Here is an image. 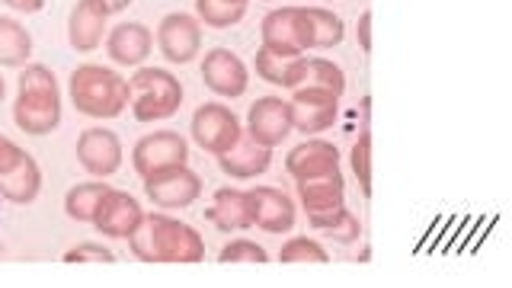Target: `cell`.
Returning <instances> with one entry per match:
<instances>
[{
    "label": "cell",
    "mask_w": 512,
    "mask_h": 288,
    "mask_svg": "<svg viewBox=\"0 0 512 288\" xmlns=\"http://www.w3.org/2000/svg\"><path fill=\"white\" fill-rule=\"evenodd\" d=\"M128 247L144 263H202L205 240L186 221H176L164 212L144 215L138 231L128 237Z\"/></svg>",
    "instance_id": "6da1fadb"
},
{
    "label": "cell",
    "mask_w": 512,
    "mask_h": 288,
    "mask_svg": "<svg viewBox=\"0 0 512 288\" xmlns=\"http://www.w3.org/2000/svg\"><path fill=\"white\" fill-rule=\"evenodd\" d=\"M68 96L74 109L87 119H119L132 103L128 80L119 71L103 68V64H80V68H74Z\"/></svg>",
    "instance_id": "7a4b0ae2"
},
{
    "label": "cell",
    "mask_w": 512,
    "mask_h": 288,
    "mask_svg": "<svg viewBox=\"0 0 512 288\" xmlns=\"http://www.w3.org/2000/svg\"><path fill=\"white\" fill-rule=\"evenodd\" d=\"M132 90V116L144 125L173 119L183 106V84L167 68H138L128 80Z\"/></svg>",
    "instance_id": "3957f363"
},
{
    "label": "cell",
    "mask_w": 512,
    "mask_h": 288,
    "mask_svg": "<svg viewBox=\"0 0 512 288\" xmlns=\"http://www.w3.org/2000/svg\"><path fill=\"white\" fill-rule=\"evenodd\" d=\"M189 135H192V141H196L205 154L221 157L224 151H231L234 144L240 141V135H244V125H240V119L234 116L228 106L202 103L196 112H192Z\"/></svg>",
    "instance_id": "277c9868"
},
{
    "label": "cell",
    "mask_w": 512,
    "mask_h": 288,
    "mask_svg": "<svg viewBox=\"0 0 512 288\" xmlns=\"http://www.w3.org/2000/svg\"><path fill=\"white\" fill-rule=\"evenodd\" d=\"M144 196H148L157 208H164V212L189 208L202 196V176L196 170H189L186 164L151 173V176H144Z\"/></svg>",
    "instance_id": "5b68a950"
},
{
    "label": "cell",
    "mask_w": 512,
    "mask_h": 288,
    "mask_svg": "<svg viewBox=\"0 0 512 288\" xmlns=\"http://www.w3.org/2000/svg\"><path fill=\"white\" fill-rule=\"evenodd\" d=\"M340 100L343 96H336L330 90H320V87H308V84L295 87L292 100H288L292 103L295 132H301L304 138H308V135H320V132H327V128H333L336 112H340Z\"/></svg>",
    "instance_id": "8992f818"
},
{
    "label": "cell",
    "mask_w": 512,
    "mask_h": 288,
    "mask_svg": "<svg viewBox=\"0 0 512 288\" xmlns=\"http://www.w3.org/2000/svg\"><path fill=\"white\" fill-rule=\"evenodd\" d=\"M189 160V144L180 132H151L132 148V167L141 176H151L170 167H183Z\"/></svg>",
    "instance_id": "52a82bcc"
},
{
    "label": "cell",
    "mask_w": 512,
    "mask_h": 288,
    "mask_svg": "<svg viewBox=\"0 0 512 288\" xmlns=\"http://www.w3.org/2000/svg\"><path fill=\"white\" fill-rule=\"evenodd\" d=\"M154 39L170 64H189L202 52V23L192 13H167Z\"/></svg>",
    "instance_id": "ba28073f"
},
{
    "label": "cell",
    "mask_w": 512,
    "mask_h": 288,
    "mask_svg": "<svg viewBox=\"0 0 512 288\" xmlns=\"http://www.w3.org/2000/svg\"><path fill=\"white\" fill-rule=\"evenodd\" d=\"M295 132L292 125V103L282 96H260L247 112V135L263 144V148H279V144Z\"/></svg>",
    "instance_id": "9c48e42d"
},
{
    "label": "cell",
    "mask_w": 512,
    "mask_h": 288,
    "mask_svg": "<svg viewBox=\"0 0 512 288\" xmlns=\"http://www.w3.org/2000/svg\"><path fill=\"white\" fill-rule=\"evenodd\" d=\"M202 84L221 100H237L250 87V68L231 48H212L202 58Z\"/></svg>",
    "instance_id": "30bf717a"
},
{
    "label": "cell",
    "mask_w": 512,
    "mask_h": 288,
    "mask_svg": "<svg viewBox=\"0 0 512 288\" xmlns=\"http://www.w3.org/2000/svg\"><path fill=\"white\" fill-rule=\"evenodd\" d=\"M77 164L84 167L90 176L96 180H106L112 176L119 167H122V141L116 132H109V128H84V132L77 135Z\"/></svg>",
    "instance_id": "8fae6325"
},
{
    "label": "cell",
    "mask_w": 512,
    "mask_h": 288,
    "mask_svg": "<svg viewBox=\"0 0 512 288\" xmlns=\"http://www.w3.org/2000/svg\"><path fill=\"white\" fill-rule=\"evenodd\" d=\"M141 218H144V208L135 196H128L122 189H109L93 215V228L106 237L128 240L138 231Z\"/></svg>",
    "instance_id": "7c38bea8"
},
{
    "label": "cell",
    "mask_w": 512,
    "mask_h": 288,
    "mask_svg": "<svg viewBox=\"0 0 512 288\" xmlns=\"http://www.w3.org/2000/svg\"><path fill=\"white\" fill-rule=\"evenodd\" d=\"M253 228H260L266 234H285L295 228L298 221V205L288 192L276 186H253Z\"/></svg>",
    "instance_id": "4fadbf2b"
},
{
    "label": "cell",
    "mask_w": 512,
    "mask_h": 288,
    "mask_svg": "<svg viewBox=\"0 0 512 288\" xmlns=\"http://www.w3.org/2000/svg\"><path fill=\"white\" fill-rule=\"evenodd\" d=\"M285 170L292 180H308V176L333 173V170H340V148L324 138H308L288 151Z\"/></svg>",
    "instance_id": "5bb4252c"
},
{
    "label": "cell",
    "mask_w": 512,
    "mask_h": 288,
    "mask_svg": "<svg viewBox=\"0 0 512 288\" xmlns=\"http://www.w3.org/2000/svg\"><path fill=\"white\" fill-rule=\"evenodd\" d=\"M154 48V32L144 23H119L106 32V55L122 68H141Z\"/></svg>",
    "instance_id": "9a60e30c"
},
{
    "label": "cell",
    "mask_w": 512,
    "mask_h": 288,
    "mask_svg": "<svg viewBox=\"0 0 512 288\" xmlns=\"http://www.w3.org/2000/svg\"><path fill=\"white\" fill-rule=\"evenodd\" d=\"M298 32L304 52L336 48L346 36V23L327 7H298Z\"/></svg>",
    "instance_id": "2e32d148"
},
{
    "label": "cell",
    "mask_w": 512,
    "mask_h": 288,
    "mask_svg": "<svg viewBox=\"0 0 512 288\" xmlns=\"http://www.w3.org/2000/svg\"><path fill=\"white\" fill-rule=\"evenodd\" d=\"M205 221H212L218 231H247L253 228V199L250 189L224 186L212 196V205L205 208Z\"/></svg>",
    "instance_id": "e0dca14e"
},
{
    "label": "cell",
    "mask_w": 512,
    "mask_h": 288,
    "mask_svg": "<svg viewBox=\"0 0 512 288\" xmlns=\"http://www.w3.org/2000/svg\"><path fill=\"white\" fill-rule=\"evenodd\" d=\"M106 20L109 16L93 4V0H77V7L68 16V42L74 52L90 55L106 39Z\"/></svg>",
    "instance_id": "ac0fdd59"
},
{
    "label": "cell",
    "mask_w": 512,
    "mask_h": 288,
    "mask_svg": "<svg viewBox=\"0 0 512 288\" xmlns=\"http://www.w3.org/2000/svg\"><path fill=\"white\" fill-rule=\"evenodd\" d=\"M269 164H272V148L256 144L250 135H240L234 148L218 157L221 173L231 176V180H256V176H263L269 170Z\"/></svg>",
    "instance_id": "d6986e66"
},
{
    "label": "cell",
    "mask_w": 512,
    "mask_h": 288,
    "mask_svg": "<svg viewBox=\"0 0 512 288\" xmlns=\"http://www.w3.org/2000/svg\"><path fill=\"white\" fill-rule=\"evenodd\" d=\"M13 122L26 135H52L61 125V96L58 100H42V96H20L13 103Z\"/></svg>",
    "instance_id": "ffe728a7"
},
{
    "label": "cell",
    "mask_w": 512,
    "mask_h": 288,
    "mask_svg": "<svg viewBox=\"0 0 512 288\" xmlns=\"http://www.w3.org/2000/svg\"><path fill=\"white\" fill-rule=\"evenodd\" d=\"M304 61H308V55H282L276 48L260 45V52L253 58V68H256V77L266 80V84L295 90L304 80Z\"/></svg>",
    "instance_id": "44dd1931"
},
{
    "label": "cell",
    "mask_w": 512,
    "mask_h": 288,
    "mask_svg": "<svg viewBox=\"0 0 512 288\" xmlns=\"http://www.w3.org/2000/svg\"><path fill=\"white\" fill-rule=\"evenodd\" d=\"M298 202L304 205V212H330L336 205H346V180L340 170L324 173V176H308V180H295Z\"/></svg>",
    "instance_id": "7402d4cb"
},
{
    "label": "cell",
    "mask_w": 512,
    "mask_h": 288,
    "mask_svg": "<svg viewBox=\"0 0 512 288\" xmlns=\"http://www.w3.org/2000/svg\"><path fill=\"white\" fill-rule=\"evenodd\" d=\"M260 39L266 48H276L282 55H304L301 32H298V7L269 10L260 23Z\"/></svg>",
    "instance_id": "603a6c76"
},
{
    "label": "cell",
    "mask_w": 512,
    "mask_h": 288,
    "mask_svg": "<svg viewBox=\"0 0 512 288\" xmlns=\"http://www.w3.org/2000/svg\"><path fill=\"white\" fill-rule=\"evenodd\" d=\"M39 192H42V170L36 164V157L26 151L20 164L0 176V196L13 205H29L39 199Z\"/></svg>",
    "instance_id": "cb8c5ba5"
},
{
    "label": "cell",
    "mask_w": 512,
    "mask_h": 288,
    "mask_svg": "<svg viewBox=\"0 0 512 288\" xmlns=\"http://www.w3.org/2000/svg\"><path fill=\"white\" fill-rule=\"evenodd\" d=\"M308 224L324 237L336 240V244H356V240L362 237V221L352 215L346 205H336V208H330V212L308 215Z\"/></svg>",
    "instance_id": "d4e9b609"
},
{
    "label": "cell",
    "mask_w": 512,
    "mask_h": 288,
    "mask_svg": "<svg viewBox=\"0 0 512 288\" xmlns=\"http://www.w3.org/2000/svg\"><path fill=\"white\" fill-rule=\"evenodd\" d=\"M32 58V36L29 29L13 20V16H0V68H23Z\"/></svg>",
    "instance_id": "484cf974"
},
{
    "label": "cell",
    "mask_w": 512,
    "mask_h": 288,
    "mask_svg": "<svg viewBox=\"0 0 512 288\" xmlns=\"http://www.w3.org/2000/svg\"><path fill=\"white\" fill-rule=\"evenodd\" d=\"M112 186L106 180H90V183H77L68 189V196H64V215L77 224H93V215L96 208H100L103 196Z\"/></svg>",
    "instance_id": "4316f807"
},
{
    "label": "cell",
    "mask_w": 512,
    "mask_h": 288,
    "mask_svg": "<svg viewBox=\"0 0 512 288\" xmlns=\"http://www.w3.org/2000/svg\"><path fill=\"white\" fill-rule=\"evenodd\" d=\"M250 0H196V20L212 29H231L247 16Z\"/></svg>",
    "instance_id": "83f0119b"
},
{
    "label": "cell",
    "mask_w": 512,
    "mask_h": 288,
    "mask_svg": "<svg viewBox=\"0 0 512 288\" xmlns=\"http://www.w3.org/2000/svg\"><path fill=\"white\" fill-rule=\"evenodd\" d=\"M301 84L343 96L346 93V74H343L340 64H333L330 58H308V61H304V80H301Z\"/></svg>",
    "instance_id": "f1b7e54d"
},
{
    "label": "cell",
    "mask_w": 512,
    "mask_h": 288,
    "mask_svg": "<svg viewBox=\"0 0 512 288\" xmlns=\"http://www.w3.org/2000/svg\"><path fill=\"white\" fill-rule=\"evenodd\" d=\"M16 93L20 96H42V100H58V80L45 64H23L20 77H16Z\"/></svg>",
    "instance_id": "f546056e"
},
{
    "label": "cell",
    "mask_w": 512,
    "mask_h": 288,
    "mask_svg": "<svg viewBox=\"0 0 512 288\" xmlns=\"http://www.w3.org/2000/svg\"><path fill=\"white\" fill-rule=\"evenodd\" d=\"M349 167H352V173H356L362 199H372V132H368V128L359 132L356 144H352Z\"/></svg>",
    "instance_id": "4dcf8cb0"
},
{
    "label": "cell",
    "mask_w": 512,
    "mask_h": 288,
    "mask_svg": "<svg viewBox=\"0 0 512 288\" xmlns=\"http://www.w3.org/2000/svg\"><path fill=\"white\" fill-rule=\"evenodd\" d=\"M276 260L279 263H330V253L311 237H292L288 244H282Z\"/></svg>",
    "instance_id": "1f68e13d"
},
{
    "label": "cell",
    "mask_w": 512,
    "mask_h": 288,
    "mask_svg": "<svg viewBox=\"0 0 512 288\" xmlns=\"http://www.w3.org/2000/svg\"><path fill=\"white\" fill-rule=\"evenodd\" d=\"M221 263H269L272 256L266 253V247H260L256 240H231V244H224L221 253H218Z\"/></svg>",
    "instance_id": "d6a6232c"
},
{
    "label": "cell",
    "mask_w": 512,
    "mask_h": 288,
    "mask_svg": "<svg viewBox=\"0 0 512 288\" xmlns=\"http://www.w3.org/2000/svg\"><path fill=\"white\" fill-rule=\"evenodd\" d=\"M64 263H116V253L103 244H77L71 250H64Z\"/></svg>",
    "instance_id": "836d02e7"
},
{
    "label": "cell",
    "mask_w": 512,
    "mask_h": 288,
    "mask_svg": "<svg viewBox=\"0 0 512 288\" xmlns=\"http://www.w3.org/2000/svg\"><path fill=\"white\" fill-rule=\"evenodd\" d=\"M26 157V151L20 148V144L16 141H10V138H4L0 135V176L4 173H10L16 164H20V160Z\"/></svg>",
    "instance_id": "e575fe53"
},
{
    "label": "cell",
    "mask_w": 512,
    "mask_h": 288,
    "mask_svg": "<svg viewBox=\"0 0 512 288\" xmlns=\"http://www.w3.org/2000/svg\"><path fill=\"white\" fill-rule=\"evenodd\" d=\"M356 36H359L362 52H372V10H362L359 23H356Z\"/></svg>",
    "instance_id": "d590c367"
},
{
    "label": "cell",
    "mask_w": 512,
    "mask_h": 288,
    "mask_svg": "<svg viewBox=\"0 0 512 288\" xmlns=\"http://www.w3.org/2000/svg\"><path fill=\"white\" fill-rule=\"evenodd\" d=\"M96 7H100L106 16H116V13H122V10H128L135 4V0H93Z\"/></svg>",
    "instance_id": "8d00e7d4"
},
{
    "label": "cell",
    "mask_w": 512,
    "mask_h": 288,
    "mask_svg": "<svg viewBox=\"0 0 512 288\" xmlns=\"http://www.w3.org/2000/svg\"><path fill=\"white\" fill-rule=\"evenodd\" d=\"M4 4L20 10V13H42L45 10V0H4Z\"/></svg>",
    "instance_id": "74e56055"
},
{
    "label": "cell",
    "mask_w": 512,
    "mask_h": 288,
    "mask_svg": "<svg viewBox=\"0 0 512 288\" xmlns=\"http://www.w3.org/2000/svg\"><path fill=\"white\" fill-rule=\"evenodd\" d=\"M4 93H7V84H4V77H0V103H4Z\"/></svg>",
    "instance_id": "f35d334b"
}]
</instances>
